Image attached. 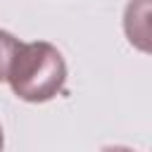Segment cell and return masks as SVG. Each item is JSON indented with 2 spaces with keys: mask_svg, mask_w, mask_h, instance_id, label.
I'll return each instance as SVG.
<instances>
[{
  "mask_svg": "<svg viewBox=\"0 0 152 152\" xmlns=\"http://www.w3.org/2000/svg\"><path fill=\"white\" fill-rule=\"evenodd\" d=\"M17 43H19V38H14L10 31L0 28V83L7 76V66H10V59H12V52H14Z\"/></svg>",
  "mask_w": 152,
  "mask_h": 152,
  "instance_id": "obj_3",
  "label": "cell"
},
{
  "mask_svg": "<svg viewBox=\"0 0 152 152\" xmlns=\"http://www.w3.org/2000/svg\"><path fill=\"white\" fill-rule=\"evenodd\" d=\"M5 81L24 102H48L64 90L66 62L62 52L45 40L17 43Z\"/></svg>",
  "mask_w": 152,
  "mask_h": 152,
  "instance_id": "obj_1",
  "label": "cell"
},
{
  "mask_svg": "<svg viewBox=\"0 0 152 152\" xmlns=\"http://www.w3.org/2000/svg\"><path fill=\"white\" fill-rule=\"evenodd\" d=\"M2 145H5V138H2V126H0V150H2Z\"/></svg>",
  "mask_w": 152,
  "mask_h": 152,
  "instance_id": "obj_4",
  "label": "cell"
},
{
  "mask_svg": "<svg viewBox=\"0 0 152 152\" xmlns=\"http://www.w3.org/2000/svg\"><path fill=\"white\" fill-rule=\"evenodd\" d=\"M124 19H135V24L133 21L124 24L126 36L140 50H147V36H150V31H147V0H131Z\"/></svg>",
  "mask_w": 152,
  "mask_h": 152,
  "instance_id": "obj_2",
  "label": "cell"
}]
</instances>
